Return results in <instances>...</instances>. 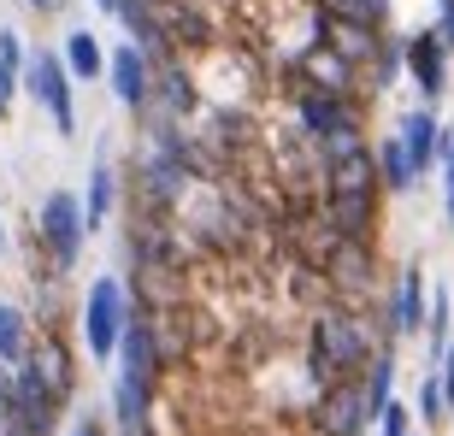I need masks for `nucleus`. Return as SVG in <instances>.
Returning <instances> with one entry per match:
<instances>
[{"label": "nucleus", "instance_id": "obj_25", "mask_svg": "<svg viewBox=\"0 0 454 436\" xmlns=\"http://www.w3.org/2000/svg\"><path fill=\"white\" fill-rule=\"evenodd\" d=\"M437 42L454 53V0H437Z\"/></svg>", "mask_w": 454, "mask_h": 436}, {"label": "nucleus", "instance_id": "obj_12", "mask_svg": "<svg viewBox=\"0 0 454 436\" xmlns=\"http://www.w3.org/2000/svg\"><path fill=\"white\" fill-rule=\"evenodd\" d=\"M325 48L337 53L342 66L354 71H372V59H378V48H384V30H366V24H342V18H325Z\"/></svg>", "mask_w": 454, "mask_h": 436}, {"label": "nucleus", "instance_id": "obj_20", "mask_svg": "<svg viewBox=\"0 0 454 436\" xmlns=\"http://www.w3.org/2000/svg\"><path fill=\"white\" fill-rule=\"evenodd\" d=\"M442 413H449V407H442V384H437V378H419V419L442 424Z\"/></svg>", "mask_w": 454, "mask_h": 436}, {"label": "nucleus", "instance_id": "obj_3", "mask_svg": "<svg viewBox=\"0 0 454 436\" xmlns=\"http://www.w3.org/2000/svg\"><path fill=\"white\" fill-rule=\"evenodd\" d=\"M83 201L71 195V189H48L42 195V206H35V242H42V253L53 260V271H71L77 266V253H83Z\"/></svg>", "mask_w": 454, "mask_h": 436}, {"label": "nucleus", "instance_id": "obj_13", "mask_svg": "<svg viewBox=\"0 0 454 436\" xmlns=\"http://www.w3.org/2000/svg\"><path fill=\"white\" fill-rule=\"evenodd\" d=\"M402 148H407V160H413V177H425V171L437 166V148H442V124H437V113L431 106H419V113H407L402 118Z\"/></svg>", "mask_w": 454, "mask_h": 436}, {"label": "nucleus", "instance_id": "obj_18", "mask_svg": "<svg viewBox=\"0 0 454 436\" xmlns=\"http://www.w3.org/2000/svg\"><path fill=\"white\" fill-rule=\"evenodd\" d=\"M113 195H118L113 166H106V160H95V166H89V201H83V224H89V230H101V224H106V213H113Z\"/></svg>", "mask_w": 454, "mask_h": 436}, {"label": "nucleus", "instance_id": "obj_4", "mask_svg": "<svg viewBox=\"0 0 454 436\" xmlns=\"http://www.w3.org/2000/svg\"><path fill=\"white\" fill-rule=\"evenodd\" d=\"M136 301L124 295V284L118 277H95L83 295V348L89 360H113L118 342H124V324H130Z\"/></svg>", "mask_w": 454, "mask_h": 436}, {"label": "nucleus", "instance_id": "obj_9", "mask_svg": "<svg viewBox=\"0 0 454 436\" xmlns=\"http://www.w3.org/2000/svg\"><path fill=\"white\" fill-rule=\"evenodd\" d=\"M425 319H431V289H425V271L419 266H402L395 277V295H389V336H419Z\"/></svg>", "mask_w": 454, "mask_h": 436}, {"label": "nucleus", "instance_id": "obj_6", "mask_svg": "<svg viewBox=\"0 0 454 436\" xmlns=\"http://www.w3.org/2000/svg\"><path fill=\"white\" fill-rule=\"evenodd\" d=\"M106 77H113V95H118L124 113H148L153 106V59L136 48V42L106 53Z\"/></svg>", "mask_w": 454, "mask_h": 436}, {"label": "nucleus", "instance_id": "obj_11", "mask_svg": "<svg viewBox=\"0 0 454 436\" xmlns=\"http://www.w3.org/2000/svg\"><path fill=\"white\" fill-rule=\"evenodd\" d=\"M407 77L419 83L425 106H437L442 83H449V48L437 42V30H419L413 42H407Z\"/></svg>", "mask_w": 454, "mask_h": 436}, {"label": "nucleus", "instance_id": "obj_32", "mask_svg": "<svg viewBox=\"0 0 454 436\" xmlns=\"http://www.w3.org/2000/svg\"><path fill=\"white\" fill-rule=\"evenodd\" d=\"M142 436H148V431H142Z\"/></svg>", "mask_w": 454, "mask_h": 436}, {"label": "nucleus", "instance_id": "obj_26", "mask_svg": "<svg viewBox=\"0 0 454 436\" xmlns=\"http://www.w3.org/2000/svg\"><path fill=\"white\" fill-rule=\"evenodd\" d=\"M437 384H442V407H454V342L442 348V371H437Z\"/></svg>", "mask_w": 454, "mask_h": 436}, {"label": "nucleus", "instance_id": "obj_16", "mask_svg": "<svg viewBox=\"0 0 454 436\" xmlns=\"http://www.w3.org/2000/svg\"><path fill=\"white\" fill-rule=\"evenodd\" d=\"M372 153H378V177H384L389 195H407V189L419 183V177H413V160H407V148H402V136H384Z\"/></svg>", "mask_w": 454, "mask_h": 436}, {"label": "nucleus", "instance_id": "obj_29", "mask_svg": "<svg viewBox=\"0 0 454 436\" xmlns=\"http://www.w3.org/2000/svg\"><path fill=\"white\" fill-rule=\"evenodd\" d=\"M95 6H101V12H113V18H118V0H95Z\"/></svg>", "mask_w": 454, "mask_h": 436}, {"label": "nucleus", "instance_id": "obj_8", "mask_svg": "<svg viewBox=\"0 0 454 436\" xmlns=\"http://www.w3.org/2000/svg\"><path fill=\"white\" fill-rule=\"evenodd\" d=\"M295 124H301L307 142H325V136H337V130H354L360 113H354V101H342V95H325V89L295 83Z\"/></svg>", "mask_w": 454, "mask_h": 436}, {"label": "nucleus", "instance_id": "obj_19", "mask_svg": "<svg viewBox=\"0 0 454 436\" xmlns=\"http://www.w3.org/2000/svg\"><path fill=\"white\" fill-rule=\"evenodd\" d=\"M437 166H442V213H449V230H454V136H449V130H442Z\"/></svg>", "mask_w": 454, "mask_h": 436}, {"label": "nucleus", "instance_id": "obj_31", "mask_svg": "<svg viewBox=\"0 0 454 436\" xmlns=\"http://www.w3.org/2000/svg\"><path fill=\"white\" fill-rule=\"evenodd\" d=\"M407 436H419V431H407Z\"/></svg>", "mask_w": 454, "mask_h": 436}, {"label": "nucleus", "instance_id": "obj_7", "mask_svg": "<svg viewBox=\"0 0 454 436\" xmlns=\"http://www.w3.org/2000/svg\"><path fill=\"white\" fill-rule=\"evenodd\" d=\"M366 395H360V378L354 384H331L319 389L313 401V431L319 436H366Z\"/></svg>", "mask_w": 454, "mask_h": 436}, {"label": "nucleus", "instance_id": "obj_28", "mask_svg": "<svg viewBox=\"0 0 454 436\" xmlns=\"http://www.w3.org/2000/svg\"><path fill=\"white\" fill-rule=\"evenodd\" d=\"M30 6H35V12H53V6H59V0H30Z\"/></svg>", "mask_w": 454, "mask_h": 436}, {"label": "nucleus", "instance_id": "obj_1", "mask_svg": "<svg viewBox=\"0 0 454 436\" xmlns=\"http://www.w3.org/2000/svg\"><path fill=\"white\" fill-rule=\"evenodd\" d=\"M378 348H384V342L372 336V324H366L360 307L325 301L319 313H313V324H307V378H313V389L354 384V378L372 366Z\"/></svg>", "mask_w": 454, "mask_h": 436}, {"label": "nucleus", "instance_id": "obj_2", "mask_svg": "<svg viewBox=\"0 0 454 436\" xmlns=\"http://www.w3.org/2000/svg\"><path fill=\"white\" fill-rule=\"evenodd\" d=\"M118 378H113V431L118 436H142L153 419V389H160V336H153V313L136 307L130 324H124V342H118Z\"/></svg>", "mask_w": 454, "mask_h": 436}, {"label": "nucleus", "instance_id": "obj_22", "mask_svg": "<svg viewBox=\"0 0 454 436\" xmlns=\"http://www.w3.org/2000/svg\"><path fill=\"white\" fill-rule=\"evenodd\" d=\"M18 83H24V71H18V66H6V59H0V118L12 113V101H18Z\"/></svg>", "mask_w": 454, "mask_h": 436}, {"label": "nucleus", "instance_id": "obj_30", "mask_svg": "<svg viewBox=\"0 0 454 436\" xmlns=\"http://www.w3.org/2000/svg\"><path fill=\"white\" fill-rule=\"evenodd\" d=\"M0 253H6V224H0Z\"/></svg>", "mask_w": 454, "mask_h": 436}, {"label": "nucleus", "instance_id": "obj_15", "mask_svg": "<svg viewBox=\"0 0 454 436\" xmlns=\"http://www.w3.org/2000/svg\"><path fill=\"white\" fill-rule=\"evenodd\" d=\"M30 348H35L30 319H24V313H18L12 301H0V366H6V371H18L24 360H30Z\"/></svg>", "mask_w": 454, "mask_h": 436}, {"label": "nucleus", "instance_id": "obj_24", "mask_svg": "<svg viewBox=\"0 0 454 436\" xmlns=\"http://www.w3.org/2000/svg\"><path fill=\"white\" fill-rule=\"evenodd\" d=\"M12 431V371L0 366V436Z\"/></svg>", "mask_w": 454, "mask_h": 436}, {"label": "nucleus", "instance_id": "obj_27", "mask_svg": "<svg viewBox=\"0 0 454 436\" xmlns=\"http://www.w3.org/2000/svg\"><path fill=\"white\" fill-rule=\"evenodd\" d=\"M71 436H113V424H106L101 413H83V419L71 424Z\"/></svg>", "mask_w": 454, "mask_h": 436}, {"label": "nucleus", "instance_id": "obj_17", "mask_svg": "<svg viewBox=\"0 0 454 436\" xmlns=\"http://www.w3.org/2000/svg\"><path fill=\"white\" fill-rule=\"evenodd\" d=\"M59 59H66L71 77H89V83H95V77L106 71V48H101V42H95L89 30H71V35H66V53H59Z\"/></svg>", "mask_w": 454, "mask_h": 436}, {"label": "nucleus", "instance_id": "obj_10", "mask_svg": "<svg viewBox=\"0 0 454 436\" xmlns=\"http://www.w3.org/2000/svg\"><path fill=\"white\" fill-rule=\"evenodd\" d=\"M295 83L301 89H325V95H342V101H354V89H360V71L354 66H342L337 53L325 48H307L301 59H295Z\"/></svg>", "mask_w": 454, "mask_h": 436}, {"label": "nucleus", "instance_id": "obj_21", "mask_svg": "<svg viewBox=\"0 0 454 436\" xmlns=\"http://www.w3.org/2000/svg\"><path fill=\"white\" fill-rule=\"evenodd\" d=\"M407 431H413V413H407L402 401H389L384 419H378V436H407Z\"/></svg>", "mask_w": 454, "mask_h": 436}, {"label": "nucleus", "instance_id": "obj_5", "mask_svg": "<svg viewBox=\"0 0 454 436\" xmlns=\"http://www.w3.org/2000/svg\"><path fill=\"white\" fill-rule=\"evenodd\" d=\"M24 89H30V101L53 118V130H59V136H77V101H71V71H66V59H59V53L35 48L30 59H24Z\"/></svg>", "mask_w": 454, "mask_h": 436}, {"label": "nucleus", "instance_id": "obj_14", "mask_svg": "<svg viewBox=\"0 0 454 436\" xmlns=\"http://www.w3.org/2000/svg\"><path fill=\"white\" fill-rule=\"evenodd\" d=\"M360 395H366V419L378 424V419H384V407L395 401V354H389V348H378V354H372V366L360 371Z\"/></svg>", "mask_w": 454, "mask_h": 436}, {"label": "nucleus", "instance_id": "obj_23", "mask_svg": "<svg viewBox=\"0 0 454 436\" xmlns=\"http://www.w3.org/2000/svg\"><path fill=\"white\" fill-rule=\"evenodd\" d=\"M0 59L24 71V59H30V53H24V42H18V30H0Z\"/></svg>", "mask_w": 454, "mask_h": 436}]
</instances>
